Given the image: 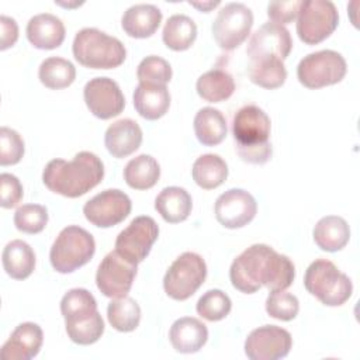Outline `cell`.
Listing matches in <instances>:
<instances>
[{
  "mask_svg": "<svg viewBox=\"0 0 360 360\" xmlns=\"http://www.w3.org/2000/svg\"><path fill=\"white\" fill-rule=\"evenodd\" d=\"M136 276V264L128 262L117 250L104 256L96 273V284L103 295L110 298L125 297Z\"/></svg>",
  "mask_w": 360,
  "mask_h": 360,
  "instance_id": "7c38bea8",
  "label": "cell"
},
{
  "mask_svg": "<svg viewBox=\"0 0 360 360\" xmlns=\"http://www.w3.org/2000/svg\"><path fill=\"white\" fill-rule=\"evenodd\" d=\"M104 143L110 155L114 158H127L141 146L142 129L138 122L131 118L118 120L107 128L104 134Z\"/></svg>",
  "mask_w": 360,
  "mask_h": 360,
  "instance_id": "ffe728a7",
  "label": "cell"
},
{
  "mask_svg": "<svg viewBox=\"0 0 360 360\" xmlns=\"http://www.w3.org/2000/svg\"><path fill=\"white\" fill-rule=\"evenodd\" d=\"M96 252V242L90 232L77 225L63 228L56 236L49 260L58 273H72L91 260Z\"/></svg>",
  "mask_w": 360,
  "mask_h": 360,
  "instance_id": "8992f818",
  "label": "cell"
},
{
  "mask_svg": "<svg viewBox=\"0 0 360 360\" xmlns=\"http://www.w3.org/2000/svg\"><path fill=\"white\" fill-rule=\"evenodd\" d=\"M0 205L3 208H13L22 198V186L20 180L11 173L0 174Z\"/></svg>",
  "mask_w": 360,
  "mask_h": 360,
  "instance_id": "60d3db41",
  "label": "cell"
},
{
  "mask_svg": "<svg viewBox=\"0 0 360 360\" xmlns=\"http://www.w3.org/2000/svg\"><path fill=\"white\" fill-rule=\"evenodd\" d=\"M48 224V210L39 204H24L14 214V225L24 233H39Z\"/></svg>",
  "mask_w": 360,
  "mask_h": 360,
  "instance_id": "74e56055",
  "label": "cell"
},
{
  "mask_svg": "<svg viewBox=\"0 0 360 360\" xmlns=\"http://www.w3.org/2000/svg\"><path fill=\"white\" fill-rule=\"evenodd\" d=\"M75 59L90 69H112L127 56L124 44L97 28H83L76 32L72 45Z\"/></svg>",
  "mask_w": 360,
  "mask_h": 360,
  "instance_id": "277c9868",
  "label": "cell"
},
{
  "mask_svg": "<svg viewBox=\"0 0 360 360\" xmlns=\"http://www.w3.org/2000/svg\"><path fill=\"white\" fill-rule=\"evenodd\" d=\"M44 333L39 325L34 322L20 323L1 346L3 360H30L35 357L42 346Z\"/></svg>",
  "mask_w": 360,
  "mask_h": 360,
  "instance_id": "d6986e66",
  "label": "cell"
},
{
  "mask_svg": "<svg viewBox=\"0 0 360 360\" xmlns=\"http://www.w3.org/2000/svg\"><path fill=\"white\" fill-rule=\"evenodd\" d=\"M292 338L288 330L264 325L253 329L245 340V354L250 360H277L290 353Z\"/></svg>",
  "mask_w": 360,
  "mask_h": 360,
  "instance_id": "9a60e30c",
  "label": "cell"
},
{
  "mask_svg": "<svg viewBox=\"0 0 360 360\" xmlns=\"http://www.w3.org/2000/svg\"><path fill=\"white\" fill-rule=\"evenodd\" d=\"M339 14L329 0H304L298 11L297 34L308 45L326 39L338 27Z\"/></svg>",
  "mask_w": 360,
  "mask_h": 360,
  "instance_id": "9c48e42d",
  "label": "cell"
},
{
  "mask_svg": "<svg viewBox=\"0 0 360 360\" xmlns=\"http://www.w3.org/2000/svg\"><path fill=\"white\" fill-rule=\"evenodd\" d=\"M217 221L229 229H236L248 225L257 212L255 197L242 188H231L222 193L215 201Z\"/></svg>",
  "mask_w": 360,
  "mask_h": 360,
  "instance_id": "e0dca14e",
  "label": "cell"
},
{
  "mask_svg": "<svg viewBox=\"0 0 360 360\" xmlns=\"http://www.w3.org/2000/svg\"><path fill=\"white\" fill-rule=\"evenodd\" d=\"M83 97L90 112L100 120L117 117L125 107V98L118 83L110 77L90 79L84 86Z\"/></svg>",
  "mask_w": 360,
  "mask_h": 360,
  "instance_id": "2e32d148",
  "label": "cell"
},
{
  "mask_svg": "<svg viewBox=\"0 0 360 360\" xmlns=\"http://www.w3.org/2000/svg\"><path fill=\"white\" fill-rule=\"evenodd\" d=\"M107 318L110 325L120 332H132L141 321V308L138 302L125 295L114 298L107 307Z\"/></svg>",
  "mask_w": 360,
  "mask_h": 360,
  "instance_id": "e575fe53",
  "label": "cell"
},
{
  "mask_svg": "<svg viewBox=\"0 0 360 360\" xmlns=\"http://www.w3.org/2000/svg\"><path fill=\"white\" fill-rule=\"evenodd\" d=\"M194 132L200 143L205 146H215L226 136V120L219 110L214 107H204L194 117Z\"/></svg>",
  "mask_w": 360,
  "mask_h": 360,
  "instance_id": "83f0119b",
  "label": "cell"
},
{
  "mask_svg": "<svg viewBox=\"0 0 360 360\" xmlns=\"http://www.w3.org/2000/svg\"><path fill=\"white\" fill-rule=\"evenodd\" d=\"M172 75L173 72H172L170 63L166 59L156 55L143 58L136 69V76L139 83H146V84L166 86V83L170 82Z\"/></svg>",
  "mask_w": 360,
  "mask_h": 360,
  "instance_id": "8d00e7d4",
  "label": "cell"
},
{
  "mask_svg": "<svg viewBox=\"0 0 360 360\" xmlns=\"http://www.w3.org/2000/svg\"><path fill=\"white\" fill-rule=\"evenodd\" d=\"M304 0H290V1H271L267 6V15L276 24H288L297 15Z\"/></svg>",
  "mask_w": 360,
  "mask_h": 360,
  "instance_id": "b9f144b4",
  "label": "cell"
},
{
  "mask_svg": "<svg viewBox=\"0 0 360 360\" xmlns=\"http://www.w3.org/2000/svg\"><path fill=\"white\" fill-rule=\"evenodd\" d=\"M294 277V263L264 243L245 249L229 269L232 285L245 294H253L263 285L270 291L285 290L292 284Z\"/></svg>",
  "mask_w": 360,
  "mask_h": 360,
  "instance_id": "6da1fadb",
  "label": "cell"
},
{
  "mask_svg": "<svg viewBox=\"0 0 360 360\" xmlns=\"http://www.w3.org/2000/svg\"><path fill=\"white\" fill-rule=\"evenodd\" d=\"M271 122L270 117L257 105H243L232 120V135L239 148L263 146L269 143Z\"/></svg>",
  "mask_w": 360,
  "mask_h": 360,
  "instance_id": "5bb4252c",
  "label": "cell"
},
{
  "mask_svg": "<svg viewBox=\"0 0 360 360\" xmlns=\"http://www.w3.org/2000/svg\"><path fill=\"white\" fill-rule=\"evenodd\" d=\"M347 72L345 58L332 49H322L304 56L297 66L300 83L308 89H321L339 83Z\"/></svg>",
  "mask_w": 360,
  "mask_h": 360,
  "instance_id": "ba28073f",
  "label": "cell"
},
{
  "mask_svg": "<svg viewBox=\"0 0 360 360\" xmlns=\"http://www.w3.org/2000/svg\"><path fill=\"white\" fill-rule=\"evenodd\" d=\"M160 177V166L158 160L146 153L131 159L124 169L125 183L135 190L152 188Z\"/></svg>",
  "mask_w": 360,
  "mask_h": 360,
  "instance_id": "f1b7e54d",
  "label": "cell"
},
{
  "mask_svg": "<svg viewBox=\"0 0 360 360\" xmlns=\"http://www.w3.org/2000/svg\"><path fill=\"white\" fill-rule=\"evenodd\" d=\"M104 177L101 159L87 150L79 152L72 160L52 159L42 172L44 184L56 194L76 198L94 188Z\"/></svg>",
  "mask_w": 360,
  "mask_h": 360,
  "instance_id": "7a4b0ae2",
  "label": "cell"
},
{
  "mask_svg": "<svg viewBox=\"0 0 360 360\" xmlns=\"http://www.w3.org/2000/svg\"><path fill=\"white\" fill-rule=\"evenodd\" d=\"M248 73L255 84L270 90L283 86L287 79V69L284 62L276 56L249 60Z\"/></svg>",
  "mask_w": 360,
  "mask_h": 360,
  "instance_id": "4dcf8cb0",
  "label": "cell"
},
{
  "mask_svg": "<svg viewBox=\"0 0 360 360\" xmlns=\"http://www.w3.org/2000/svg\"><path fill=\"white\" fill-rule=\"evenodd\" d=\"M134 107L141 117L158 120L170 107V93L166 86L139 83L134 91Z\"/></svg>",
  "mask_w": 360,
  "mask_h": 360,
  "instance_id": "cb8c5ba5",
  "label": "cell"
},
{
  "mask_svg": "<svg viewBox=\"0 0 360 360\" xmlns=\"http://www.w3.org/2000/svg\"><path fill=\"white\" fill-rule=\"evenodd\" d=\"M304 285L309 294L315 295L328 307L345 304L353 291L349 276L326 259H316L308 266L304 276Z\"/></svg>",
  "mask_w": 360,
  "mask_h": 360,
  "instance_id": "5b68a950",
  "label": "cell"
},
{
  "mask_svg": "<svg viewBox=\"0 0 360 360\" xmlns=\"http://www.w3.org/2000/svg\"><path fill=\"white\" fill-rule=\"evenodd\" d=\"M266 311L271 318L280 321H291L300 311L298 298L284 290L271 291L266 300Z\"/></svg>",
  "mask_w": 360,
  "mask_h": 360,
  "instance_id": "f35d334b",
  "label": "cell"
},
{
  "mask_svg": "<svg viewBox=\"0 0 360 360\" xmlns=\"http://www.w3.org/2000/svg\"><path fill=\"white\" fill-rule=\"evenodd\" d=\"M190 4L204 13H208L211 8L217 7L219 4V1H202V3H194V1H190Z\"/></svg>",
  "mask_w": 360,
  "mask_h": 360,
  "instance_id": "ee69618b",
  "label": "cell"
},
{
  "mask_svg": "<svg viewBox=\"0 0 360 360\" xmlns=\"http://www.w3.org/2000/svg\"><path fill=\"white\" fill-rule=\"evenodd\" d=\"M41 83L52 90H59L70 86L76 79L73 63L65 58L51 56L42 60L38 70Z\"/></svg>",
  "mask_w": 360,
  "mask_h": 360,
  "instance_id": "836d02e7",
  "label": "cell"
},
{
  "mask_svg": "<svg viewBox=\"0 0 360 360\" xmlns=\"http://www.w3.org/2000/svg\"><path fill=\"white\" fill-rule=\"evenodd\" d=\"M253 25V13L243 3H228L212 22V37L219 48L232 51L249 35Z\"/></svg>",
  "mask_w": 360,
  "mask_h": 360,
  "instance_id": "30bf717a",
  "label": "cell"
},
{
  "mask_svg": "<svg viewBox=\"0 0 360 360\" xmlns=\"http://www.w3.org/2000/svg\"><path fill=\"white\" fill-rule=\"evenodd\" d=\"M163 42L173 51L188 49L197 38V25L186 14H173L169 17L162 32Z\"/></svg>",
  "mask_w": 360,
  "mask_h": 360,
  "instance_id": "d6a6232c",
  "label": "cell"
},
{
  "mask_svg": "<svg viewBox=\"0 0 360 360\" xmlns=\"http://www.w3.org/2000/svg\"><path fill=\"white\" fill-rule=\"evenodd\" d=\"M24 155V141L21 135L8 128H0V165L8 166L15 165L21 160Z\"/></svg>",
  "mask_w": 360,
  "mask_h": 360,
  "instance_id": "ab89813d",
  "label": "cell"
},
{
  "mask_svg": "<svg viewBox=\"0 0 360 360\" xmlns=\"http://www.w3.org/2000/svg\"><path fill=\"white\" fill-rule=\"evenodd\" d=\"M172 346L179 353H195L208 339L207 326L197 318L183 316L173 322L169 330Z\"/></svg>",
  "mask_w": 360,
  "mask_h": 360,
  "instance_id": "7402d4cb",
  "label": "cell"
},
{
  "mask_svg": "<svg viewBox=\"0 0 360 360\" xmlns=\"http://www.w3.org/2000/svg\"><path fill=\"white\" fill-rule=\"evenodd\" d=\"M1 262L6 273L11 278L24 280L30 277L35 269V253L27 242L14 239L3 249Z\"/></svg>",
  "mask_w": 360,
  "mask_h": 360,
  "instance_id": "4316f807",
  "label": "cell"
},
{
  "mask_svg": "<svg viewBox=\"0 0 360 360\" xmlns=\"http://www.w3.org/2000/svg\"><path fill=\"white\" fill-rule=\"evenodd\" d=\"M66 333L77 345L96 343L104 333V321L96 298L86 288H72L60 300Z\"/></svg>",
  "mask_w": 360,
  "mask_h": 360,
  "instance_id": "3957f363",
  "label": "cell"
},
{
  "mask_svg": "<svg viewBox=\"0 0 360 360\" xmlns=\"http://www.w3.org/2000/svg\"><path fill=\"white\" fill-rule=\"evenodd\" d=\"M292 49V39L284 25L276 22H266L259 27L250 37L246 48L249 60L276 56L284 60Z\"/></svg>",
  "mask_w": 360,
  "mask_h": 360,
  "instance_id": "ac0fdd59",
  "label": "cell"
},
{
  "mask_svg": "<svg viewBox=\"0 0 360 360\" xmlns=\"http://www.w3.org/2000/svg\"><path fill=\"white\" fill-rule=\"evenodd\" d=\"M0 27H1V42L0 49L4 51L13 46L18 38V25L14 18L1 15L0 17Z\"/></svg>",
  "mask_w": 360,
  "mask_h": 360,
  "instance_id": "7bdbcfd3",
  "label": "cell"
},
{
  "mask_svg": "<svg viewBox=\"0 0 360 360\" xmlns=\"http://www.w3.org/2000/svg\"><path fill=\"white\" fill-rule=\"evenodd\" d=\"M205 277L207 264L204 259L194 252H184L167 269L163 288L170 298L184 301L202 285Z\"/></svg>",
  "mask_w": 360,
  "mask_h": 360,
  "instance_id": "52a82bcc",
  "label": "cell"
},
{
  "mask_svg": "<svg viewBox=\"0 0 360 360\" xmlns=\"http://www.w3.org/2000/svg\"><path fill=\"white\" fill-rule=\"evenodd\" d=\"M193 180L204 190H212L221 186L228 177L226 162L214 153H205L197 158L191 169Z\"/></svg>",
  "mask_w": 360,
  "mask_h": 360,
  "instance_id": "1f68e13d",
  "label": "cell"
},
{
  "mask_svg": "<svg viewBox=\"0 0 360 360\" xmlns=\"http://www.w3.org/2000/svg\"><path fill=\"white\" fill-rule=\"evenodd\" d=\"M159 236V226L152 217L134 218L115 239V250L128 262L138 264L146 259Z\"/></svg>",
  "mask_w": 360,
  "mask_h": 360,
  "instance_id": "8fae6325",
  "label": "cell"
},
{
  "mask_svg": "<svg viewBox=\"0 0 360 360\" xmlns=\"http://www.w3.org/2000/svg\"><path fill=\"white\" fill-rule=\"evenodd\" d=\"M314 240L325 252H338L343 249L350 239L349 224L338 215L321 218L314 228Z\"/></svg>",
  "mask_w": 360,
  "mask_h": 360,
  "instance_id": "484cf974",
  "label": "cell"
},
{
  "mask_svg": "<svg viewBox=\"0 0 360 360\" xmlns=\"http://www.w3.org/2000/svg\"><path fill=\"white\" fill-rule=\"evenodd\" d=\"M155 208L166 222H181L187 219L191 212V195L183 187H166L158 194L155 200Z\"/></svg>",
  "mask_w": 360,
  "mask_h": 360,
  "instance_id": "d4e9b609",
  "label": "cell"
},
{
  "mask_svg": "<svg viewBox=\"0 0 360 360\" xmlns=\"http://www.w3.org/2000/svg\"><path fill=\"white\" fill-rule=\"evenodd\" d=\"M197 93L208 103H219L235 91L233 77L224 69H211L202 73L195 83Z\"/></svg>",
  "mask_w": 360,
  "mask_h": 360,
  "instance_id": "f546056e",
  "label": "cell"
},
{
  "mask_svg": "<svg viewBox=\"0 0 360 360\" xmlns=\"http://www.w3.org/2000/svg\"><path fill=\"white\" fill-rule=\"evenodd\" d=\"M231 298L218 288L208 290L205 294H202L195 307L197 314L210 322L224 319L231 312Z\"/></svg>",
  "mask_w": 360,
  "mask_h": 360,
  "instance_id": "d590c367",
  "label": "cell"
},
{
  "mask_svg": "<svg viewBox=\"0 0 360 360\" xmlns=\"http://www.w3.org/2000/svg\"><path fill=\"white\" fill-rule=\"evenodd\" d=\"M162 22V11L153 4H134L121 18L122 30L132 38H148L155 34Z\"/></svg>",
  "mask_w": 360,
  "mask_h": 360,
  "instance_id": "603a6c76",
  "label": "cell"
},
{
  "mask_svg": "<svg viewBox=\"0 0 360 360\" xmlns=\"http://www.w3.org/2000/svg\"><path fill=\"white\" fill-rule=\"evenodd\" d=\"M27 38L38 49H55L65 39V25L62 20L51 13H41L30 18L27 24Z\"/></svg>",
  "mask_w": 360,
  "mask_h": 360,
  "instance_id": "44dd1931",
  "label": "cell"
},
{
  "mask_svg": "<svg viewBox=\"0 0 360 360\" xmlns=\"http://www.w3.org/2000/svg\"><path fill=\"white\" fill-rule=\"evenodd\" d=\"M131 208V198L124 191L108 188L90 198L83 207V214L90 224L98 228H111L122 222Z\"/></svg>",
  "mask_w": 360,
  "mask_h": 360,
  "instance_id": "4fadbf2b",
  "label": "cell"
}]
</instances>
